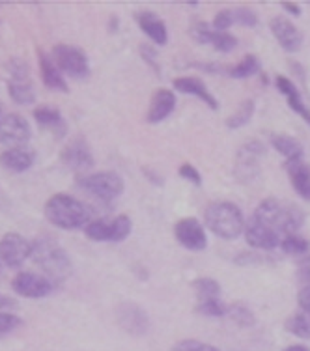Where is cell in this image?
I'll return each mask as SVG.
<instances>
[{
    "instance_id": "52a82bcc",
    "label": "cell",
    "mask_w": 310,
    "mask_h": 351,
    "mask_svg": "<svg viewBox=\"0 0 310 351\" xmlns=\"http://www.w3.org/2000/svg\"><path fill=\"white\" fill-rule=\"evenodd\" d=\"M32 136L30 123L17 112H8L0 118V144L10 148H23Z\"/></svg>"
},
{
    "instance_id": "f546056e",
    "label": "cell",
    "mask_w": 310,
    "mask_h": 351,
    "mask_svg": "<svg viewBox=\"0 0 310 351\" xmlns=\"http://www.w3.org/2000/svg\"><path fill=\"white\" fill-rule=\"evenodd\" d=\"M281 249H283L286 254H291V256H307L310 250V241L307 237L299 236V234H294V236L284 237L283 243H281Z\"/></svg>"
},
{
    "instance_id": "5bb4252c",
    "label": "cell",
    "mask_w": 310,
    "mask_h": 351,
    "mask_svg": "<svg viewBox=\"0 0 310 351\" xmlns=\"http://www.w3.org/2000/svg\"><path fill=\"white\" fill-rule=\"evenodd\" d=\"M243 234H245V239H247V243L250 247L260 250H273L283 243V237L278 236L275 230L265 226V224L252 219V217L249 219V223H245V232Z\"/></svg>"
},
{
    "instance_id": "8992f818",
    "label": "cell",
    "mask_w": 310,
    "mask_h": 351,
    "mask_svg": "<svg viewBox=\"0 0 310 351\" xmlns=\"http://www.w3.org/2000/svg\"><path fill=\"white\" fill-rule=\"evenodd\" d=\"M51 58L60 71L69 75L71 79H86L90 75V62L84 51L68 43H58L51 51Z\"/></svg>"
},
{
    "instance_id": "4316f807",
    "label": "cell",
    "mask_w": 310,
    "mask_h": 351,
    "mask_svg": "<svg viewBox=\"0 0 310 351\" xmlns=\"http://www.w3.org/2000/svg\"><path fill=\"white\" fill-rule=\"evenodd\" d=\"M193 288L196 291V298L200 299H219L221 298V284L217 282L215 278L200 277L193 280Z\"/></svg>"
},
{
    "instance_id": "d6a6232c",
    "label": "cell",
    "mask_w": 310,
    "mask_h": 351,
    "mask_svg": "<svg viewBox=\"0 0 310 351\" xmlns=\"http://www.w3.org/2000/svg\"><path fill=\"white\" fill-rule=\"evenodd\" d=\"M172 351H221V350L215 348V346L208 344V342L196 340V338H185V340L176 342Z\"/></svg>"
},
{
    "instance_id": "9a60e30c",
    "label": "cell",
    "mask_w": 310,
    "mask_h": 351,
    "mask_svg": "<svg viewBox=\"0 0 310 351\" xmlns=\"http://www.w3.org/2000/svg\"><path fill=\"white\" fill-rule=\"evenodd\" d=\"M265 154L262 142L250 141L245 146L239 148L237 154V165H236V174L241 180H254L260 176V169H258V159Z\"/></svg>"
},
{
    "instance_id": "44dd1931",
    "label": "cell",
    "mask_w": 310,
    "mask_h": 351,
    "mask_svg": "<svg viewBox=\"0 0 310 351\" xmlns=\"http://www.w3.org/2000/svg\"><path fill=\"white\" fill-rule=\"evenodd\" d=\"M136 23H139L142 32L148 36L154 43H157V45H165L167 43V40H169L167 25L154 12H141V14H136Z\"/></svg>"
},
{
    "instance_id": "7a4b0ae2",
    "label": "cell",
    "mask_w": 310,
    "mask_h": 351,
    "mask_svg": "<svg viewBox=\"0 0 310 351\" xmlns=\"http://www.w3.org/2000/svg\"><path fill=\"white\" fill-rule=\"evenodd\" d=\"M32 258L53 284L64 282L71 275V260L66 250L51 237H38L32 243Z\"/></svg>"
},
{
    "instance_id": "ee69618b",
    "label": "cell",
    "mask_w": 310,
    "mask_h": 351,
    "mask_svg": "<svg viewBox=\"0 0 310 351\" xmlns=\"http://www.w3.org/2000/svg\"><path fill=\"white\" fill-rule=\"evenodd\" d=\"M0 118H2V105H0Z\"/></svg>"
},
{
    "instance_id": "ac0fdd59",
    "label": "cell",
    "mask_w": 310,
    "mask_h": 351,
    "mask_svg": "<svg viewBox=\"0 0 310 351\" xmlns=\"http://www.w3.org/2000/svg\"><path fill=\"white\" fill-rule=\"evenodd\" d=\"M176 107V95L172 90L167 88H159L155 90L152 99H150L148 112H146V122L148 123H159L165 118H169L172 114V110Z\"/></svg>"
},
{
    "instance_id": "7c38bea8",
    "label": "cell",
    "mask_w": 310,
    "mask_h": 351,
    "mask_svg": "<svg viewBox=\"0 0 310 351\" xmlns=\"http://www.w3.org/2000/svg\"><path fill=\"white\" fill-rule=\"evenodd\" d=\"M174 236L178 243L189 250H204L208 247V237L204 224L195 217L180 219L174 226Z\"/></svg>"
},
{
    "instance_id": "6da1fadb",
    "label": "cell",
    "mask_w": 310,
    "mask_h": 351,
    "mask_svg": "<svg viewBox=\"0 0 310 351\" xmlns=\"http://www.w3.org/2000/svg\"><path fill=\"white\" fill-rule=\"evenodd\" d=\"M47 221L60 230H84L92 223V211L86 204L66 193L49 198L43 208Z\"/></svg>"
},
{
    "instance_id": "5b68a950",
    "label": "cell",
    "mask_w": 310,
    "mask_h": 351,
    "mask_svg": "<svg viewBox=\"0 0 310 351\" xmlns=\"http://www.w3.org/2000/svg\"><path fill=\"white\" fill-rule=\"evenodd\" d=\"M133 223L128 215H116V217H103L95 219L84 228L92 241H102V243H120L131 234Z\"/></svg>"
},
{
    "instance_id": "8fae6325",
    "label": "cell",
    "mask_w": 310,
    "mask_h": 351,
    "mask_svg": "<svg viewBox=\"0 0 310 351\" xmlns=\"http://www.w3.org/2000/svg\"><path fill=\"white\" fill-rule=\"evenodd\" d=\"M116 322L123 331L133 337H142L150 331L148 312L135 303H121L116 308Z\"/></svg>"
},
{
    "instance_id": "f35d334b",
    "label": "cell",
    "mask_w": 310,
    "mask_h": 351,
    "mask_svg": "<svg viewBox=\"0 0 310 351\" xmlns=\"http://www.w3.org/2000/svg\"><path fill=\"white\" fill-rule=\"evenodd\" d=\"M180 176H182L183 180H187V182L195 183V185H202V178H200V172L193 167V165H189V162H183L182 167H180Z\"/></svg>"
},
{
    "instance_id": "4dcf8cb0",
    "label": "cell",
    "mask_w": 310,
    "mask_h": 351,
    "mask_svg": "<svg viewBox=\"0 0 310 351\" xmlns=\"http://www.w3.org/2000/svg\"><path fill=\"white\" fill-rule=\"evenodd\" d=\"M254 114V101L252 99H247V101H243L234 114L230 116L228 120H226V125L230 129H239L243 125H247L250 122V118Z\"/></svg>"
},
{
    "instance_id": "836d02e7",
    "label": "cell",
    "mask_w": 310,
    "mask_h": 351,
    "mask_svg": "<svg viewBox=\"0 0 310 351\" xmlns=\"http://www.w3.org/2000/svg\"><path fill=\"white\" fill-rule=\"evenodd\" d=\"M211 45L217 51H221V53H230V51H234L237 47V38L230 34V32H219V30H215Z\"/></svg>"
},
{
    "instance_id": "1f68e13d",
    "label": "cell",
    "mask_w": 310,
    "mask_h": 351,
    "mask_svg": "<svg viewBox=\"0 0 310 351\" xmlns=\"http://www.w3.org/2000/svg\"><path fill=\"white\" fill-rule=\"evenodd\" d=\"M228 316L232 317V322H236L239 327H252V325L257 324V317L252 314L247 304L243 303H234L228 306Z\"/></svg>"
},
{
    "instance_id": "e575fe53",
    "label": "cell",
    "mask_w": 310,
    "mask_h": 351,
    "mask_svg": "<svg viewBox=\"0 0 310 351\" xmlns=\"http://www.w3.org/2000/svg\"><path fill=\"white\" fill-rule=\"evenodd\" d=\"M21 325H23V319L19 316H15L12 312H0V338L19 329Z\"/></svg>"
},
{
    "instance_id": "3957f363",
    "label": "cell",
    "mask_w": 310,
    "mask_h": 351,
    "mask_svg": "<svg viewBox=\"0 0 310 351\" xmlns=\"http://www.w3.org/2000/svg\"><path fill=\"white\" fill-rule=\"evenodd\" d=\"M206 226L221 239H236L245 232V219L236 204L221 200L208 206Z\"/></svg>"
},
{
    "instance_id": "60d3db41",
    "label": "cell",
    "mask_w": 310,
    "mask_h": 351,
    "mask_svg": "<svg viewBox=\"0 0 310 351\" xmlns=\"http://www.w3.org/2000/svg\"><path fill=\"white\" fill-rule=\"evenodd\" d=\"M17 303H15L14 299H10L8 295H2L0 293V308H15Z\"/></svg>"
},
{
    "instance_id": "e0dca14e",
    "label": "cell",
    "mask_w": 310,
    "mask_h": 351,
    "mask_svg": "<svg viewBox=\"0 0 310 351\" xmlns=\"http://www.w3.org/2000/svg\"><path fill=\"white\" fill-rule=\"evenodd\" d=\"M36 161V152L28 146L23 148H10L0 154V167L12 174H23L32 169Z\"/></svg>"
},
{
    "instance_id": "83f0119b",
    "label": "cell",
    "mask_w": 310,
    "mask_h": 351,
    "mask_svg": "<svg viewBox=\"0 0 310 351\" xmlns=\"http://www.w3.org/2000/svg\"><path fill=\"white\" fill-rule=\"evenodd\" d=\"M195 312L206 317H223L228 316V304H224L221 299H200L196 303Z\"/></svg>"
},
{
    "instance_id": "d4e9b609",
    "label": "cell",
    "mask_w": 310,
    "mask_h": 351,
    "mask_svg": "<svg viewBox=\"0 0 310 351\" xmlns=\"http://www.w3.org/2000/svg\"><path fill=\"white\" fill-rule=\"evenodd\" d=\"M271 146L284 156L288 161H294V159H303V144L294 138V136L288 135H273L271 136Z\"/></svg>"
},
{
    "instance_id": "d590c367",
    "label": "cell",
    "mask_w": 310,
    "mask_h": 351,
    "mask_svg": "<svg viewBox=\"0 0 310 351\" xmlns=\"http://www.w3.org/2000/svg\"><path fill=\"white\" fill-rule=\"evenodd\" d=\"M191 34L195 38L198 43H202V45H211V40H213V34H215V28L211 27L209 23H196L193 30H191Z\"/></svg>"
},
{
    "instance_id": "ffe728a7",
    "label": "cell",
    "mask_w": 310,
    "mask_h": 351,
    "mask_svg": "<svg viewBox=\"0 0 310 351\" xmlns=\"http://www.w3.org/2000/svg\"><path fill=\"white\" fill-rule=\"evenodd\" d=\"M286 170L290 176L291 187L305 200L310 202V167L303 159H294L286 162Z\"/></svg>"
},
{
    "instance_id": "484cf974",
    "label": "cell",
    "mask_w": 310,
    "mask_h": 351,
    "mask_svg": "<svg viewBox=\"0 0 310 351\" xmlns=\"http://www.w3.org/2000/svg\"><path fill=\"white\" fill-rule=\"evenodd\" d=\"M284 329L297 338L309 340L310 338V316L307 312H296L284 322Z\"/></svg>"
},
{
    "instance_id": "ba28073f",
    "label": "cell",
    "mask_w": 310,
    "mask_h": 351,
    "mask_svg": "<svg viewBox=\"0 0 310 351\" xmlns=\"http://www.w3.org/2000/svg\"><path fill=\"white\" fill-rule=\"evenodd\" d=\"M12 290L27 299H43L51 295L54 290V284L45 275H36L30 271H19L12 278Z\"/></svg>"
},
{
    "instance_id": "277c9868",
    "label": "cell",
    "mask_w": 310,
    "mask_h": 351,
    "mask_svg": "<svg viewBox=\"0 0 310 351\" xmlns=\"http://www.w3.org/2000/svg\"><path fill=\"white\" fill-rule=\"evenodd\" d=\"M77 185L82 191H86L92 196H95L102 202H115L123 193V180L120 174L105 170V172H95V174L81 176L77 180Z\"/></svg>"
},
{
    "instance_id": "d6986e66",
    "label": "cell",
    "mask_w": 310,
    "mask_h": 351,
    "mask_svg": "<svg viewBox=\"0 0 310 351\" xmlns=\"http://www.w3.org/2000/svg\"><path fill=\"white\" fill-rule=\"evenodd\" d=\"M38 54V62H40V73L43 84L49 88V90H56V92H68V82L64 79V75L58 69V66L54 64V60L51 58V54L43 53L41 49L36 51Z\"/></svg>"
},
{
    "instance_id": "7402d4cb",
    "label": "cell",
    "mask_w": 310,
    "mask_h": 351,
    "mask_svg": "<svg viewBox=\"0 0 310 351\" xmlns=\"http://www.w3.org/2000/svg\"><path fill=\"white\" fill-rule=\"evenodd\" d=\"M34 120L38 122V125L47 131H53L56 136H64L66 135V122H64V116L58 108L49 107V105H41V107L34 108Z\"/></svg>"
},
{
    "instance_id": "b9f144b4",
    "label": "cell",
    "mask_w": 310,
    "mask_h": 351,
    "mask_svg": "<svg viewBox=\"0 0 310 351\" xmlns=\"http://www.w3.org/2000/svg\"><path fill=\"white\" fill-rule=\"evenodd\" d=\"M283 8L288 12V14L296 15V17L297 15H301V6H299V4H288V2H284Z\"/></svg>"
},
{
    "instance_id": "7bdbcfd3",
    "label": "cell",
    "mask_w": 310,
    "mask_h": 351,
    "mask_svg": "<svg viewBox=\"0 0 310 351\" xmlns=\"http://www.w3.org/2000/svg\"><path fill=\"white\" fill-rule=\"evenodd\" d=\"M283 351H310V348L301 344H294V346H288V348H284Z\"/></svg>"
},
{
    "instance_id": "ab89813d",
    "label": "cell",
    "mask_w": 310,
    "mask_h": 351,
    "mask_svg": "<svg viewBox=\"0 0 310 351\" xmlns=\"http://www.w3.org/2000/svg\"><path fill=\"white\" fill-rule=\"evenodd\" d=\"M297 303H299V308L303 312H307L310 316V288H301V290H299Z\"/></svg>"
},
{
    "instance_id": "4fadbf2b",
    "label": "cell",
    "mask_w": 310,
    "mask_h": 351,
    "mask_svg": "<svg viewBox=\"0 0 310 351\" xmlns=\"http://www.w3.org/2000/svg\"><path fill=\"white\" fill-rule=\"evenodd\" d=\"M60 161L64 167H68L73 172H86L94 167V154L86 141L73 138L60 152Z\"/></svg>"
},
{
    "instance_id": "cb8c5ba5",
    "label": "cell",
    "mask_w": 310,
    "mask_h": 351,
    "mask_svg": "<svg viewBox=\"0 0 310 351\" xmlns=\"http://www.w3.org/2000/svg\"><path fill=\"white\" fill-rule=\"evenodd\" d=\"M275 82L276 88H278V92L283 95H286V99H288V105H290L291 110H296L297 114L303 116L305 122L310 123V108L305 105L303 97L297 92V88L294 86V82H291L290 79L283 77V75H278Z\"/></svg>"
},
{
    "instance_id": "30bf717a",
    "label": "cell",
    "mask_w": 310,
    "mask_h": 351,
    "mask_svg": "<svg viewBox=\"0 0 310 351\" xmlns=\"http://www.w3.org/2000/svg\"><path fill=\"white\" fill-rule=\"evenodd\" d=\"M8 94L17 105H32L36 101V90L28 77L27 66L17 60L12 62V79L8 81Z\"/></svg>"
},
{
    "instance_id": "74e56055",
    "label": "cell",
    "mask_w": 310,
    "mask_h": 351,
    "mask_svg": "<svg viewBox=\"0 0 310 351\" xmlns=\"http://www.w3.org/2000/svg\"><path fill=\"white\" fill-rule=\"evenodd\" d=\"M234 19L243 27H257L258 17L250 8H236L234 10Z\"/></svg>"
},
{
    "instance_id": "9c48e42d",
    "label": "cell",
    "mask_w": 310,
    "mask_h": 351,
    "mask_svg": "<svg viewBox=\"0 0 310 351\" xmlns=\"http://www.w3.org/2000/svg\"><path fill=\"white\" fill-rule=\"evenodd\" d=\"M32 256V243L17 232H8L0 237V260L8 267H21Z\"/></svg>"
},
{
    "instance_id": "2e32d148",
    "label": "cell",
    "mask_w": 310,
    "mask_h": 351,
    "mask_svg": "<svg viewBox=\"0 0 310 351\" xmlns=\"http://www.w3.org/2000/svg\"><path fill=\"white\" fill-rule=\"evenodd\" d=\"M271 34L275 36V40L278 41V45L288 51V53H297L301 45H303V34L301 30L286 17H273L270 23Z\"/></svg>"
},
{
    "instance_id": "603a6c76",
    "label": "cell",
    "mask_w": 310,
    "mask_h": 351,
    "mask_svg": "<svg viewBox=\"0 0 310 351\" xmlns=\"http://www.w3.org/2000/svg\"><path fill=\"white\" fill-rule=\"evenodd\" d=\"M174 88L176 90H180L182 94L195 95V97H198L200 101L206 103V105H208L209 108H213V110L219 108V103H217V99L213 95L209 94L208 86H206L202 81L195 79V77H180V79H176Z\"/></svg>"
},
{
    "instance_id": "f1b7e54d",
    "label": "cell",
    "mask_w": 310,
    "mask_h": 351,
    "mask_svg": "<svg viewBox=\"0 0 310 351\" xmlns=\"http://www.w3.org/2000/svg\"><path fill=\"white\" fill-rule=\"evenodd\" d=\"M258 71H260V60H258V56L247 54V56H243L241 60L237 62L234 68H230L228 73L234 79H247V77H252Z\"/></svg>"
},
{
    "instance_id": "8d00e7d4",
    "label": "cell",
    "mask_w": 310,
    "mask_h": 351,
    "mask_svg": "<svg viewBox=\"0 0 310 351\" xmlns=\"http://www.w3.org/2000/svg\"><path fill=\"white\" fill-rule=\"evenodd\" d=\"M234 23H236V19H234V10H221V12L215 15L211 27L215 28V30H219V32H226Z\"/></svg>"
}]
</instances>
